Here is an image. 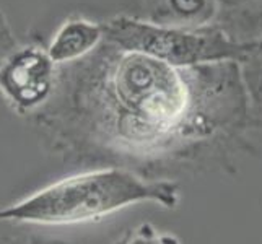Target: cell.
<instances>
[{"mask_svg": "<svg viewBox=\"0 0 262 244\" xmlns=\"http://www.w3.org/2000/svg\"><path fill=\"white\" fill-rule=\"evenodd\" d=\"M251 99L239 62L173 67L107 41L57 65L38 121L82 155L129 161L194 160L245 129Z\"/></svg>", "mask_w": 262, "mask_h": 244, "instance_id": "obj_1", "label": "cell"}, {"mask_svg": "<svg viewBox=\"0 0 262 244\" xmlns=\"http://www.w3.org/2000/svg\"><path fill=\"white\" fill-rule=\"evenodd\" d=\"M181 189L174 181H147L130 169L113 166L52 183L7 209L0 221L75 225L101 220L125 207L153 204L176 209Z\"/></svg>", "mask_w": 262, "mask_h": 244, "instance_id": "obj_2", "label": "cell"}, {"mask_svg": "<svg viewBox=\"0 0 262 244\" xmlns=\"http://www.w3.org/2000/svg\"><path fill=\"white\" fill-rule=\"evenodd\" d=\"M104 38L122 49L145 54L173 67H197L219 62H241L245 49L215 23L201 30L168 28L116 16L103 23Z\"/></svg>", "mask_w": 262, "mask_h": 244, "instance_id": "obj_3", "label": "cell"}, {"mask_svg": "<svg viewBox=\"0 0 262 244\" xmlns=\"http://www.w3.org/2000/svg\"><path fill=\"white\" fill-rule=\"evenodd\" d=\"M57 83V65L48 51L18 48L0 65V92L18 113H36L46 104Z\"/></svg>", "mask_w": 262, "mask_h": 244, "instance_id": "obj_4", "label": "cell"}, {"mask_svg": "<svg viewBox=\"0 0 262 244\" xmlns=\"http://www.w3.org/2000/svg\"><path fill=\"white\" fill-rule=\"evenodd\" d=\"M245 49L239 67L252 104H262V0L222 12L215 21Z\"/></svg>", "mask_w": 262, "mask_h": 244, "instance_id": "obj_5", "label": "cell"}, {"mask_svg": "<svg viewBox=\"0 0 262 244\" xmlns=\"http://www.w3.org/2000/svg\"><path fill=\"white\" fill-rule=\"evenodd\" d=\"M147 21L168 28L201 30L216 21L219 0H143Z\"/></svg>", "mask_w": 262, "mask_h": 244, "instance_id": "obj_6", "label": "cell"}, {"mask_svg": "<svg viewBox=\"0 0 262 244\" xmlns=\"http://www.w3.org/2000/svg\"><path fill=\"white\" fill-rule=\"evenodd\" d=\"M103 39V25L86 20H70L60 26L46 51L54 64L66 65L86 57Z\"/></svg>", "mask_w": 262, "mask_h": 244, "instance_id": "obj_7", "label": "cell"}, {"mask_svg": "<svg viewBox=\"0 0 262 244\" xmlns=\"http://www.w3.org/2000/svg\"><path fill=\"white\" fill-rule=\"evenodd\" d=\"M116 244H181V241L174 234L155 228L151 223H140Z\"/></svg>", "mask_w": 262, "mask_h": 244, "instance_id": "obj_8", "label": "cell"}, {"mask_svg": "<svg viewBox=\"0 0 262 244\" xmlns=\"http://www.w3.org/2000/svg\"><path fill=\"white\" fill-rule=\"evenodd\" d=\"M16 49H18L16 39L5 20L2 10H0V65H2Z\"/></svg>", "mask_w": 262, "mask_h": 244, "instance_id": "obj_9", "label": "cell"}, {"mask_svg": "<svg viewBox=\"0 0 262 244\" xmlns=\"http://www.w3.org/2000/svg\"><path fill=\"white\" fill-rule=\"evenodd\" d=\"M256 2H260V0H219V5H220V12H227V10H236V8L252 5Z\"/></svg>", "mask_w": 262, "mask_h": 244, "instance_id": "obj_10", "label": "cell"}, {"mask_svg": "<svg viewBox=\"0 0 262 244\" xmlns=\"http://www.w3.org/2000/svg\"><path fill=\"white\" fill-rule=\"evenodd\" d=\"M0 244H64V242H54V241H15V239H2L0 238Z\"/></svg>", "mask_w": 262, "mask_h": 244, "instance_id": "obj_11", "label": "cell"}]
</instances>
